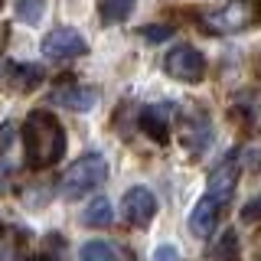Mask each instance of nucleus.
<instances>
[{
  "mask_svg": "<svg viewBox=\"0 0 261 261\" xmlns=\"http://www.w3.org/2000/svg\"><path fill=\"white\" fill-rule=\"evenodd\" d=\"M23 144H27V167L49 170L65 153V127L46 108L30 111L27 121H23Z\"/></svg>",
  "mask_w": 261,
  "mask_h": 261,
  "instance_id": "nucleus-1",
  "label": "nucleus"
},
{
  "mask_svg": "<svg viewBox=\"0 0 261 261\" xmlns=\"http://www.w3.org/2000/svg\"><path fill=\"white\" fill-rule=\"evenodd\" d=\"M105 179H108V163H105L101 153L92 150V153H85V157H79L59 176V196L62 199H82V196L95 193Z\"/></svg>",
  "mask_w": 261,
  "mask_h": 261,
  "instance_id": "nucleus-2",
  "label": "nucleus"
},
{
  "mask_svg": "<svg viewBox=\"0 0 261 261\" xmlns=\"http://www.w3.org/2000/svg\"><path fill=\"white\" fill-rule=\"evenodd\" d=\"M163 69H167L170 79L193 85V82H202V75H206V56L196 46H173L163 59Z\"/></svg>",
  "mask_w": 261,
  "mask_h": 261,
  "instance_id": "nucleus-3",
  "label": "nucleus"
},
{
  "mask_svg": "<svg viewBox=\"0 0 261 261\" xmlns=\"http://www.w3.org/2000/svg\"><path fill=\"white\" fill-rule=\"evenodd\" d=\"M179 141H183V147L193 153V157H199V153L209 147V141H212V121H209V114L202 108L190 105V108L179 114Z\"/></svg>",
  "mask_w": 261,
  "mask_h": 261,
  "instance_id": "nucleus-4",
  "label": "nucleus"
},
{
  "mask_svg": "<svg viewBox=\"0 0 261 261\" xmlns=\"http://www.w3.org/2000/svg\"><path fill=\"white\" fill-rule=\"evenodd\" d=\"M85 53H88L85 36H82L79 30H72V27H59L43 39V56L46 59H56V62L75 59V56H85Z\"/></svg>",
  "mask_w": 261,
  "mask_h": 261,
  "instance_id": "nucleus-5",
  "label": "nucleus"
},
{
  "mask_svg": "<svg viewBox=\"0 0 261 261\" xmlns=\"http://www.w3.org/2000/svg\"><path fill=\"white\" fill-rule=\"evenodd\" d=\"M173 114H176V108L170 101H153V105H144V108L137 111V124H141V130L153 144H167Z\"/></svg>",
  "mask_w": 261,
  "mask_h": 261,
  "instance_id": "nucleus-6",
  "label": "nucleus"
},
{
  "mask_svg": "<svg viewBox=\"0 0 261 261\" xmlns=\"http://www.w3.org/2000/svg\"><path fill=\"white\" fill-rule=\"evenodd\" d=\"M121 216H124L127 225H150L153 216H157V196H153L147 186H134V190L124 193V199H121Z\"/></svg>",
  "mask_w": 261,
  "mask_h": 261,
  "instance_id": "nucleus-7",
  "label": "nucleus"
},
{
  "mask_svg": "<svg viewBox=\"0 0 261 261\" xmlns=\"http://www.w3.org/2000/svg\"><path fill=\"white\" fill-rule=\"evenodd\" d=\"M255 23V13H251V0H228L222 10L206 16V27L212 33H239L245 27Z\"/></svg>",
  "mask_w": 261,
  "mask_h": 261,
  "instance_id": "nucleus-8",
  "label": "nucleus"
},
{
  "mask_svg": "<svg viewBox=\"0 0 261 261\" xmlns=\"http://www.w3.org/2000/svg\"><path fill=\"white\" fill-rule=\"evenodd\" d=\"M235 186H239V153H228V157L209 173V190H206V196H212L216 202H222V206H225V202L232 199Z\"/></svg>",
  "mask_w": 261,
  "mask_h": 261,
  "instance_id": "nucleus-9",
  "label": "nucleus"
},
{
  "mask_svg": "<svg viewBox=\"0 0 261 261\" xmlns=\"http://www.w3.org/2000/svg\"><path fill=\"white\" fill-rule=\"evenodd\" d=\"M98 88L92 85H62L49 95V101L59 105V108H69V111H92L98 105Z\"/></svg>",
  "mask_w": 261,
  "mask_h": 261,
  "instance_id": "nucleus-10",
  "label": "nucleus"
},
{
  "mask_svg": "<svg viewBox=\"0 0 261 261\" xmlns=\"http://www.w3.org/2000/svg\"><path fill=\"white\" fill-rule=\"evenodd\" d=\"M219 216H222V202H216L212 196H202L190 212V232L196 239H209V235L216 232Z\"/></svg>",
  "mask_w": 261,
  "mask_h": 261,
  "instance_id": "nucleus-11",
  "label": "nucleus"
},
{
  "mask_svg": "<svg viewBox=\"0 0 261 261\" xmlns=\"http://www.w3.org/2000/svg\"><path fill=\"white\" fill-rule=\"evenodd\" d=\"M7 75H10L13 88H20V92H33V88H39L43 79H46L43 69L33 65V62H10L7 65Z\"/></svg>",
  "mask_w": 261,
  "mask_h": 261,
  "instance_id": "nucleus-12",
  "label": "nucleus"
},
{
  "mask_svg": "<svg viewBox=\"0 0 261 261\" xmlns=\"http://www.w3.org/2000/svg\"><path fill=\"white\" fill-rule=\"evenodd\" d=\"M27 261H65V239L59 232H49L43 242H39L36 251H30Z\"/></svg>",
  "mask_w": 261,
  "mask_h": 261,
  "instance_id": "nucleus-13",
  "label": "nucleus"
},
{
  "mask_svg": "<svg viewBox=\"0 0 261 261\" xmlns=\"http://www.w3.org/2000/svg\"><path fill=\"white\" fill-rule=\"evenodd\" d=\"M111 219H114V209L108 199H92L88 209L82 212V222L88 228H105V225H111Z\"/></svg>",
  "mask_w": 261,
  "mask_h": 261,
  "instance_id": "nucleus-14",
  "label": "nucleus"
},
{
  "mask_svg": "<svg viewBox=\"0 0 261 261\" xmlns=\"http://www.w3.org/2000/svg\"><path fill=\"white\" fill-rule=\"evenodd\" d=\"M134 7L137 0H98V13L105 23H124Z\"/></svg>",
  "mask_w": 261,
  "mask_h": 261,
  "instance_id": "nucleus-15",
  "label": "nucleus"
},
{
  "mask_svg": "<svg viewBox=\"0 0 261 261\" xmlns=\"http://www.w3.org/2000/svg\"><path fill=\"white\" fill-rule=\"evenodd\" d=\"M13 13H16L20 23L36 27V23L46 16V0H13Z\"/></svg>",
  "mask_w": 261,
  "mask_h": 261,
  "instance_id": "nucleus-16",
  "label": "nucleus"
},
{
  "mask_svg": "<svg viewBox=\"0 0 261 261\" xmlns=\"http://www.w3.org/2000/svg\"><path fill=\"white\" fill-rule=\"evenodd\" d=\"M212 261H239V235L232 228H225L219 235L216 248H212Z\"/></svg>",
  "mask_w": 261,
  "mask_h": 261,
  "instance_id": "nucleus-17",
  "label": "nucleus"
},
{
  "mask_svg": "<svg viewBox=\"0 0 261 261\" xmlns=\"http://www.w3.org/2000/svg\"><path fill=\"white\" fill-rule=\"evenodd\" d=\"M79 261H118V251L108 242H85L79 248Z\"/></svg>",
  "mask_w": 261,
  "mask_h": 261,
  "instance_id": "nucleus-18",
  "label": "nucleus"
},
{
  "mask_svg": "<svg viewBox=\"0 0 261 261\" xmlns=\"http://www.w3.org/2000/svg\"><path fill=\"white\" fill-rule=\"evenodd\" d=\"M173 36V27H167V23H153V27H144V39H150V43H163V39Z\"/></svg>",
  "mask_w": 261,
  "mask_h": 261,
  "instance_id": "nucleus-19",
  "label": "nucleus"
},
{
  "mask_svg": "<svg viewBox=\"0 0 261 261\" xmlns=\"http://www.w3.org/2000/svg\"><path fill=\"white\" fill-rule=\"evenodd\" d=\"M242 222H261V196H255V199L245 202V209H242Z\"/></svg>",
  "mask_w": 261,
  "mask_h": 261,
  "instance_id": "nucleus-20",
  "label": "nucleus"
},
{
  "mask_svg": "<svg viewBox=\"0 0 261 261\" xmlns=\"http://www.w3.org/2000/svg\"><path fill=\"white\" fill-rule=\"evenodd\" d=\"M13 137H16V127L13 124H4V127H0V153L13 147Z\"/></svg>",
  "mask_w": 261,
  "mask_h": 261,
  "instance_id": "nucleus-21",
  "label": "nucleus"
},
{
  "mask_svg": "<svg viewBox=\"0 0 261 261\" xmlns=\"http://www.w3.org/2000/svg\"><path fill=\"white\" fill-rule=\"evenodd\" d=\"M153 261H179V251L173 245H160V248L153 251Z\"/></svg>",
  "mask_w": 261,
  "mask_h": 261,
  "instance_id": "nucleus-22",
  "label": "nucleus"
},
{
  "mask_svg": "<svg viewBox=\"0 0 261 261\" xmlns=\"http://www.w3.org/2000/svg\"><path fill=\"white\" fill-rule=\"evenodd\" d=\"M251 13H255V23H261V0H251Z\"/></svg>",
  "mask_w": 261,
  "mask_h": 261,
  "instance_id": "nucleus-23",
  "label": "nucleus"
},
{
  "mask_svg": "<svg viewBox=\"0 0 261 261\" xmlns=\"http://www.w3.org/2000/svg\"><path fill=\"white\" fill-rule=\"evenodd\" d=\"M4 190H7V176L0 173V193H4Z\"/></svg>",
  "mask_w": 261,
  "mask_h": 261,
  "instance_id": "nucleus-24",
  "label": "nucleus"
},
{
  "mask_svg": "<svg viewBox=\"0 0 261 261\" xmlns=\"http://www.w3.org/2000/svg\"><path fill=\"white\" fill-rule=\"evenodd\" d=\"M258 72H261V59H258Z\"/></svg>",
  "mask_w": 261,
  "mask_h": 261,
  "instance_id": "nucleus-25",
  "label": "nucleus"
},
{
  "mask_svg": "<svg viewBox=\"0 0 261 261\" xmlns=\"http://www.w3.org/2000/svg\"><path fill=\"white\" fill-rule=\"evenodd\" d=\"M0 7H4V0H0Z\"/></svg>",
  "mask_w": 261,
  "mask_h": 261,
  "instance_id": "nucleus-26",
  "label": "nucleus"
}]
</instances>
